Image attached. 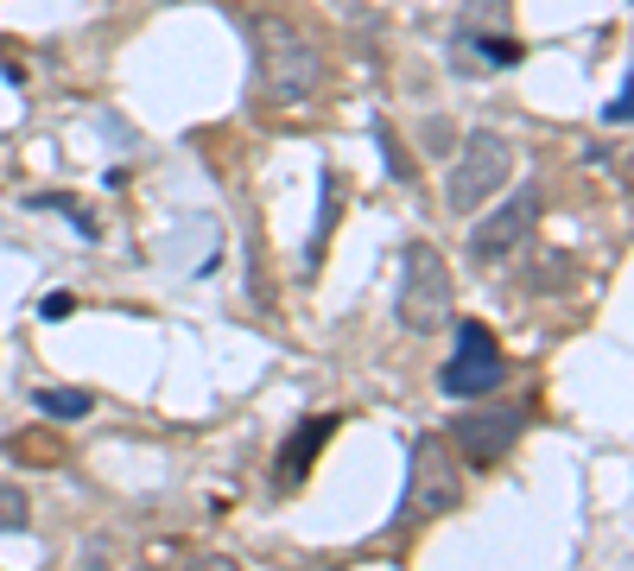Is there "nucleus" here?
<instances>
[{"mask_svg":"<svg viewBox=\"0 0 634 571\" xmlns=\"http://www.w3.org/2000/svg\"><path fill=\"white\" fill-rule=\"evenodd\" d=\"M508 26H514V7L508 0H463L457 38H508Z\"/></svg>","mask_w":634,"mask_h":571,"instance_id":"obj_9","label":"nucleus"},{"mask_svg":"<svg viewBox=\"0 0 634 571\" xmlns=\"http://www.w3.org/2000/svg\"><path fill=\"white\" fill-rule=\"evenodd\" d=\"M425 147H432V152L450 147V127H445V121H425Z\"/></svg>","mask_w":634,"mask_h":571,"instance_id":"obj_16","label":"nucleus"},{"mask_svg":"<svg viewBox=\"0 0 634 571\" xmlns=\"http://www.w3.org/2000/svg\"><path fill=\"white\" fill-rule=\"evenodd\" d=\"M521 425H526L521 407H476V413H463L450 432H438V438L450 445V457H463V463L488 470V463H501V457L514 451Z\"/></svg>","mask_w":634,"mask_h":571,"instance_id":"obj_5","label":"nucleus"},{"mask_svg":"<svg viewBox=\"0 0 634 571\" xmlns=\"http://www.w3.org/2000/svg\"><path fill=\"white\" fill-rule=\"evenodd\" d=\"M400 324L412 337H432L450 324V261L432 241H412L400 261Z\"/></svg>","mask_w":634,"mask_h":571,"instance_id":"obj_3","label":"nucleus"},{"mask_svg":"<svg viewBox=\"0 0 634 571\" xmlns=\"http://www.w3.org/2000/svg\"><path fill=\"white\" fill-rule=\"evenodd\" d=\"M336 425H343L336 413H318V419H304L299 432H293V445L279 451V489H293V483H299V470L318 463V451H324V438H331Z\"/></svg>","mask_w":634,"mask_h":571,"instance_id":"obj_8","label":"nucleus"},{"mask_svg":"<svg viewBox=\"0 0 634 571\" xmlns=\"http://www.w3.org/2000/svg\"><path fill=\"white\" fill-rule=\"evenodd\" d=\"M374 140H381V152H387V165H394V178H412V159L400 147H394V134H387V121H374Z\"/></svg>","mask_w":634,"mask_h":571,"instance_id":"obj_15","label":"nucleus"},{"mask_svg":"<svg viewBox=\"0 0 634 571\" xmlns=\"http://www.w3.org/2000/svg\"><path fill=\"white\" fill-rule=\"evenodd\" d=\"M501 375H508V356H501L495 331L476 324V318H463V324H457V356L445 362L438 387H445L450 400H476V394H495Z\"/></svg>","mask_w":634,"mask_h":571,"instance_id":"obj_4","label":"nucleus"},{"mask_svg":"<svg viewBox=\"0 0 634 571\" xmlns=\"http://www.w3.org/2000/svg\"><path fill=\"white\" fill-rule=\"evenodd\" d=\"M457 45H463V51H476L483 64H514V58H521V45H514V38H457Z\"/></svg>","mask_w":634,"mask_h":571,"instance_id":"obj_13","label":"nucleus"},{"mask_svg":"<svg viewBox=\"0 0 634 571\" xmlns=\"http://www.w3.org/2000/svg\"><path fill=\"white\" fill-rule=\"evenodd\" d=\"M89 407H96V400H89L83 387H38V413L45 419H83Z\"/></svg>","mask_w":634,"mask_h":571,"instance_id":"obj_11","label":"nucleus"},{"mask_svg":"<svg viewBox=\"0 0 634 571\" xmlns=\"http://www.w3.org/2000/svg\"><path fill=\"white\" fill-rule=\"evenodd\" d=\"M254 71H261V102L299 109L324 89V51L293 26V20H261L254 26Z\"/></svg>","mask_w":634,"mask_h":571,"instance_id":"obj_1","label":"nucleus"},{"mask_svg":"<svg viewBox=\"0 0 634 571\" xmlns=\"http://www.w3.org/2000/svg\"><path fill=\"white\" fill-rule=\"evenodd\" d=\"M26 521H33V501H26V489L0 483V533H20Z\"/></svg>","mask_w":634,"mask_h":571,"instance_id":"obj_12","label":"nucleus"},{"mask_svg":"<svg viewBox=\"0 0 634 571\" xmlns=\"http://www.w3.org/2000/svg\"><path fill=\"white\" fill-rule=\"evenodd\" d=\"M178 571H241V566H235V559H185Z\"/></svg>","mask_w":634,"mask_h":571,"instance_id":"obj_17","label":"nucleus"},{"mask_svg":"<svg viewBox=\"0 0 634 571\" xmlns=\"http://www.w3.org/2000/svg\"><path fill=\"white\" fill-rule=\"evenodd\" d=\"M7 451L20 457V463H33V470H51V463H64V438H58V432H13V438H7Z\"/></svg>","mask_w":634,"mask_h":571,"instance_id":"obj_10","label":"nucleus"},{"mask_svg":"<svg viewBox=\"0 0 634 571\" xmlns=\"http://www.w3.org/2000/svg\"><path fill=\"white\" fill-rule=\"evenodd\" d=\"M533 228H539V190L521 185L514 197H508V203H501V210H495V216H488L483 228H476V235H470V255L495 266V261H508V255L521 248Z\"/></svg>","mask_w":634,"mask_h":571,"instance_id":"obj_7","label":"nucleus"},{"mask_svg":"<svg viewBox=\"0 0 634 571\" xmlns=\"http://www.w3.org/2000/svg\"><path fill=\"white\" fill-rule=\"evenodd\" d=\"M457 508V457L438 432H425L419 445H412V521H432V514H445Z\"/></svg>","mask_w":634,"mask_h":571,"instance_id":"obj_6","label":"nucleus"},{"mask_svg":"<svg viewBox=\"0 0 634 571\" xmlns=\"http://www.w3.org/2000/svg\"><path fill=\"white\" fill-rule=\"evenodd\" d=\"M508 178H514V140L495 134V127H476L445 172V210L450 216H470V210H483L488 197H501Z\"/></svg>","mask_w":634,"mask_h":571,"instance_id":"obj_2","label":"nucleus"},{"mask_svg":"<svg viewBox=\"0 0 634 571\" xmlns=\"http://www.w3.org/2000/svg\"><path fill=\"white\" fill-rule=\"evenodd\" d=\"M331 228H336V178H324V210H318V241H311V266H318V255H324Z\"/></svg>","mask_w":634,"mask_h":571,"instance_id":"obj_14","label":"nucleus"}]
</instances>
